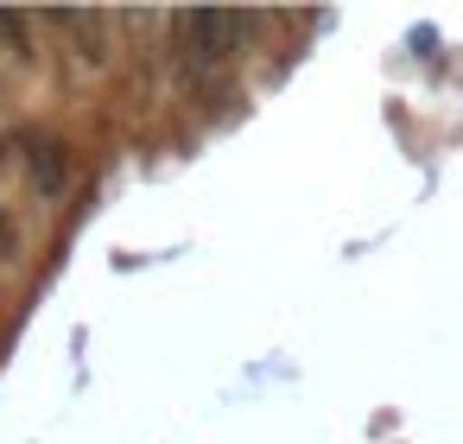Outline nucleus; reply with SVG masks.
I'll use <instances>...</instances> for the list:
<instances>
[{
  "mask_svg": "<svg viewBox=\"0 0 463 444\" xmlns=\"http://www.w3.org/2000/svg\"><path fill=\"white\" fill-rule=\"evenodd\" d=\"M14 248H20V235H14V222H7V210H0V260H14Z\"/></svg>",
  "mask_w": 463,
  "mask_h": 444,
  "instance_id": "nucleus-5",
  "label": "nucleus"
},
{
  "mask_svg": "<svg viewBox=\"0 0 463 444\" xmlns=\"http://www.w3.org/2000/svg\"><path fill=\"white\" fill-rule=\"evenodd\" d=\"M45 26H58V33H71L77 39V58L83 64H109V14H45Z\"/></svg>",
  "mask_w": 463,
  "mask_h": 444,
  "instance_id": "nucleus-3",
  "label": "nucleus"
},
{
  "mask_svg": "<svg viewBox=\"0 0 463 444\" xmlns=\"http://www.w3.org/2000/svg\"><path fill=\"white\" fill-rule=\"evenodd\" d=\"M33 26H39V14H0V45H7L20 64L39 58V52H33Z\"/></svg>",
  "mask_w": 463,
  "mask_h": 444,
  "instance_id": "nucleus-4",
  "label": "nucleus"
},
{
  "mask_svg": "<svg viewBox=\"0 0 463 444\" xmlns=\"http://www.w3.org/2000/svg\"><path fill=\"white\" fill-rule=\"evenodd\" d=\"M20 159H26V184H33L39 203H58L71 191V178H77V159H71V146L58 134H39V128L20 134Z\"/></svg>",
  "mask_w": 463,
  "mask_h": 444,
  "instance_id": "nucleus-2",
  "label": "nucleus"
},
{
  "mask_svg": "<svg viewBox=\"0 0 463 444\" xmlns=\"http://www.w3.org/2000/svg\"><path fill=\"white\" fill-rule=\"evenodd\" d=\"M260 33L254 14H172L165 39H172V71L178 83H210L235 64V52Z\"/></svg>",
  "mask_w": 463,
  "mask_h": 444,
  "instance_id": "nucleus-1",
  "label": "nucleus"
}]
</instances>
